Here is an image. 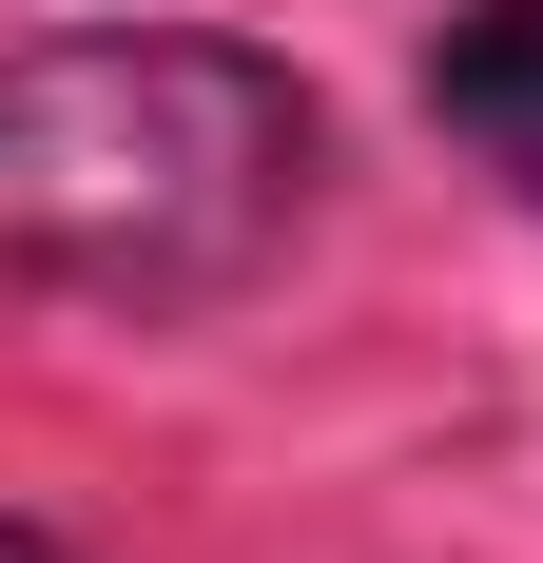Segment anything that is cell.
<instances>
[{
    "label": "cell",
    "instance_id": "cell-1",
    "mask_svg": "<svg viewBox=\"0 0 543 563\" xmlns=\"http://www.w3.org/2000/svg\"><path fill=\"white\" fill-rule=\"evenodd\" d=\"M311 98L233 40H40L0 58V291L214 311L311 214Z\"/></svg>",
    "mask_w": 543,
    "mask_h": 563
},
{
    "label": "cell",
    "instance_id": "cell-2",
    "mask_svg": "<svg viewBox=\"0 0 543 563\" xmlns=\"http://www.w3.org/2000/svg\"><path fill=\"white\" fill-rule=\"evenodd\" d=\"M428 117H446V136L505 175V195H543V0H486V20H446Z\"/></svg>",
    "mask_w": 543,
    "mask_h": 563
},
{
    "label": "cell",
    "instance_id": "cell-3",
    "mask_svg": "<svg viewBox=\"0 0 543 563\" xmlns=\"http://www.w3.org/2000/svg\"><path fill=\"white\" fill-rule=\"evenodd\" d=\"M0 563H78V544H40V525H0Z\"/></svg>",
    "mask_w": 543,
    "mask_h": 563
}]
</instances>
